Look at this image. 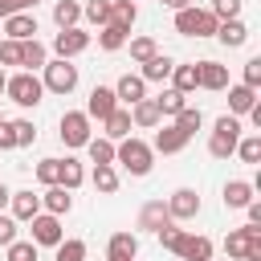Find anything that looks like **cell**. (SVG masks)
Here are the masks:
<instances>
[{
	"mask_svg": "<svg viewBox=\"0 0 261 261\" xmlns=\"http://www.w3.org/2000/svg\"><path fill=\"white\" fill-rule=\"evenodd\" d=\"M151 143H143V139H135V135H126V139H118V147H114V163H122L130 175H147L151 171Z\"/></svg>",
	"mask_w": 261,
	"mask_h": 261,
	"instance_id": "6da1fadb",
	"label": "cell"
},
{
	"mask_svg": "<svg viewBox=\"0 0 261 261\" xmlns=\"http://www.w3.org/2000/svg\"><path fill=\"white\" fill-rule=\"evenodd\" d=\"M237 139H241V118L237 114H220L216 126H212V139H208V155L212 159H228L237 151Z\"/></svg>",
	"mask_w": 261,
	"mask_h": 261,
	"instance_id": "7a4b0ae2",
	"label": "cell"
},
{
	"mask_svg": "<svg viewBox=\"0 0 261 261\" xmlns=\"http://www.w3.org/2000/svg\"><path fill=\"white\" fill-rule=\"evenodd\" d=\"M216 24H220V20H216L208 8H196V4L175 8V33H184V37H212Z\"/></svg>",
	"mask_w": 261,
	"mask_h": 261,
	"instance_id": "3957f363",
	"label": "cell"
},
{
	"mask_svg": "<svg viewBox=\"0 0 261 261\" xmlns=\"http://www.w3.org/2000/svg\"><path fill=\"white\" fill-rule=\"evenodd\" d=\"M41 69H45V77H41L45 90H53V94H73L77 90V65H69V57H53Z\"/></svg>",
	"mask_w": 261,
	"mask_h": 261,
	"instance_id": "277c9868",
	"label": "cell"
},
{
	"mask_svg": "<svg viewBox=\"0 0 261 261\" xmlns=\"http://www.w3.org/2000/svg\"><path fill=\"white\" fill-rule=\"evenodd\" d=\"M4 94L16 102V106H37L41 102V94H45V86H41V77L37 73H29V69H20V73H12L8 82H4Z\"/></svg>",
	"mask_w": 261,
	"mask_h": 261,
	"instance_id": "5b68a950",
	"label": "cell"
},
{
	"mask_svg": "<svg viewBox=\"0 0 261 261\" xmlns=\"http://www.w3.org/2000/svg\"><path fill=\"white\" fill-rule=\"evenodd\" d=\"M94 135H90V114L86 110H65L61 114V143L65 147H86Z\"/></svg>",
	"mask_w": 261,
	"mask_h": 261,
	"instance_id": "8992f818",
	"label": "cell"
},
{
	"mask_svg": "<svg viewBox=\"0 0 261 261\" xmlns=\"http://www.w3.org/2000/svg\"><path fill=\"white\" fill-rule=\"evenodd\" d=\"M29 228H33V245H57L65 232H61V216H53V212H37L33 220H29Z\"/></svg>",
	"mask_w": 261,
	"mask_h": 261,
	"instance_id": "52a82bcc",
	"label": "cell"
},
{
	"mask_svg": "<svg viewBox=\"0 0 261 261\" xmlns=\"http://www.w3.org/2000/svg\"><path fill=\"white\" fill-rule=\"evenodd\" d=\"M171 253L184 257V261H208V257H212V241L200 237V232H179V241H175Z\"/></svg>",
	"mask_w": 261,
	"mask_h": 261,
	"instance_id": "ba28073f",
	"label": "cell"
},
{
	"mask_svg": "<svg viewBox=\"0 0 261 261\" xmlns=\"http://www.w3.org/2000/svg\"><path fill=\"white\" fill-rule=\"evenodd\" d=\"M90 49V33H82L77 24L73 29H61L57 37H53V53L57 57H77V53H86Z\"/></svg>",
	"mask_w": 261,
	"mask_h": 261,
	"instance_id": "9c48e42d",
	"label": "cell"
},
{
	"mask_svg": "<svg viewBox=\"0 0 261 261\" xmlns=\"http://www.w3.org/2000/svg\"><path fill=\"white\" fill-rule=\"evenodd\" d=\"M200 212V196L192 192V188H175L171 196H167V216L171 220H192Z\"/></svg>",
	"mask_w": 261,
	"mask_h": 261,
	"instance_id": "30bf717a",
	"label": "cell"
},
{
	"mask_svg": "<svg viewBox=\"0 0 261 261\" xmlns=\"http://www.w3.org/2000/svg\"><path fill=\"white\" fill-rule=\"evenodd\" d=\"M261 237V224H245V228H232L228 237H224V253L232 257V261H245V253H249V245Z\"/></svg>",
	"mask_w": 261,
	"mask_h": 261,
	"instance_id": "8fae6325",
	"label": "cell"
},
{
	"mask_svg": "<svg viewBox=\"0 0 261 261\" xmlns=\"http://www.w3.org/2000/svg\"><path fill=\"white\" fill-rule=\"evenodd\" d=\"M139 257V237L135 232H114L106 241V261H135Z\"/></svg>",
	"mask_w": 261,
	"mask_h": 261,
	"instance_id": "7c38bea8",
	"label": "cell"
},
{
	"mask_svg": "<svg viewBox=\"0 0 261 261\" xmlns=\"http://www.w3.org/2000/svg\"><path fill=\"white\" fill-rule=\"evenodd\" d=\"M196 77H200V90H224L228 86V65H220V61H196Z\"/></svg>",
	"mask_w": 261,
	"mask_h": 261,
	"instance_id": "4fadbf2b",
	"label": "cell"
},
{
	"mask_svg": "<svg viewBox=\"0 0 261 261\" xmlns=\"http://www.w3.org/2000/svg\"><path fill=\"white\" fill-rule=\"evenodd\" d=\"M114 106H118L114 90H110V86H94V90H90V102H86V114L102 122V118H110V110H114Z\"/></svg>",
	"mask_w": 261,
	"mask_h": 261,
	"instance_id": "5bb4252c",
	"label": "cell"
},
{
	"mask_svg": "<svg viewBox=\"0 0 261 261\" xmlns=\"http://www.w3.org/2000/svg\"><path fill=\"white\" fill-rule=\"evenodd\" d=\"M73 208V192L61 188V184H49L45 196H41V212H53V216H65Z\"/></svg>",
	"mask_w": 261,
	"mask_h": 261,
	"instance_id": "9a60e30c",
	"label": "cell"
},
{
	"mask_svg": "<svg viewBox=\"0 0 261 261\" xmlns=\"http://www.w3.org/2000/svg\"><path fill=\"white\" fill-rule=\"evenodd\" d=\"M212 37H216L220 45H228V49H241V45L249 41V29H245V20H241V16H232V20H220Z\"/></svg>",
	"mask_w": 261,
	"mask_h": 261,
	"instance_id": "2e32d148",
	"label": "cell"
},
{
	"mask_svg": "<svg viewBox=\"0 0 261 261\" xmlns=\"http://www.w3.org/2000/svg\"><path fill=\"white\" fill-rule=\"evenodd\" d=\"M114 98H118L122 106H135L139 98H147V82H143L139 73H122L118 86H114Z\"/></svg>",
	"mask_w": 261,
	"mask_h": 261,
	"instance_id": "e0dca14e",
	"label": "cell"
},
{
	"mask_svg": "<svg viewBox=\"0 0 261 261\" xmlns=\"http://www.w3.org/2000/svg\"><path fill=\"white\" fill-rule=\"evenodd\" d=\"M4 33L12 41H29V37H37V16L33 12H12V16H4Z\"/></svg>",
	"mask_w": 261,
	"mask_h": 261,
	"instance_id": "ac0fdd59",
	"label": "cell"
},
{
	"mask_svg": "<svg viewBox=\"0 0 261 261\" xmlns=\"http://www.w3.org/2000/svg\"><path fill=\"white\" fill-rule=\"evenodd\" d=\"M102 126H106V139H110V143L126 139V135H130V126H135V122H130V106H114V110H110V118H102Z\"/></svg>",
	"mask_w": 261,
	"mask_h": 261,
	"instance_id": "d6986e66",
	"label": "cell"
},
{
	"mask_svg": "<svg viewBox=\"0 0 261 261\" xmlns=\"http://www.w3.org/2000/svg\"><path fill=\"white\" fill-rule=\"evenodd\" d=\"M188 147V135L171 122V126H163V130H155V143H151V151H163V155H175V151H184Z\"/></svg>",
	"mask_w": 261,
	"mask_h": 261,
	"instance_id": "ffe728a7",
	"label": "cell"
},
{
	"mask_svg": "<svg viewBox=\"0 0 261 261\" xmlns=\"http://www.w3.org/2000/svg\"><path fill=\"white\" fill-rule=\"evenodd\" d=\"M8 204H12V220H16V224H20V220L29 224V220L41 212V196H33V192H12Z\"/></svg>",
	"mask_w": 261,
	"mask_h": 261,
	"instance_id": "44dd1931",
	"label": "cell"
},
{
	"mask_svg": "<svg viewBox=\"0 0 261 261\" xmlns=\"http://www.w3.org/2000/svg\"><path fill=\"white\" fill-rule=\"evenodd\" d=\"M167 220H171V216H167V204H163V200H147L143 212H139V228H147V232H159Z\"/></svg>",
	"mask_w": 261,
	"mask_h": 261,
	"instance_id": "7402d4cb",
	"label": "cell"
},
{
	"mask_svg": "<svg viewBox=\"0 0 261 261\" xmlns=\"http://www.w3.org/2000/svg\"><path fill=\"white\" fill-rule=\"evenodd\" d=\"M171 69H175V61H171L167 53H155V57L143 61V73H139V77H143V82H167Z\"/></svg>",
	"mask_w": 261,
	"mask_h": 261,
	"instance_id": "603a6c76",
	"label": "cell"
},
{
	"mask_svg": "<svg viewBox=\"0 0 261 261\" xmlns=\"http://www.w3.org/2000/svg\"><path fill=\"white\" fill-rule=\"evenodd\" d=\"M253 102H257V90H253V86H245V82H241V86H228V114L241 118V114L253 110Z\"/></svg>",
	"mask_w": 261,
	"mask_h": 261,
	"instance_id": "cb8c5ba5",
	"label": "cell"
},
{
	"mask_svg": "<svg viewBox=\"0 0 261 261\" xmlns=\"http://www.w3.org/2000/svg\"><path fill=\"white\" fill-rule=\"evenodd\" d=\"M135 20H139V4L135 0H110V24H118V29H135Z\"/></svg>",
	"mask_w": 261,
	"mask_h": 261,
	"instance_id": "d4e9b609",
	"label": "cell"
},
{
	"mask_svg": "<svg viewBox=\"0 0 261 261\" xmlns=\"http://www.w3.org/2000/svg\"><path fill=\"white\" fill-rule=\"evenodd\" d=\"M49 61V53H45V45L37 41V37H29V41H20V65L33 73V69H41Z\"/></svg>",
	"mask_w": 261,
	"mask_h": 261,
	"instance_id": "484cf974",
	"label": "cell"
},
{
	"mask_svg": "<svg viewBox=\"0 0 261 261\" xmlns=\"http://www.w3.org/2000/svg\"><path fill=\"white\" fill-rule=\"evenodd\" d=\"M90 184H94L102 196H114V192H118V171H114V163H94Z\"/></svg>",
	"mask_w": 261,
	"mask_h": 261,
	"instance_id": "4316f807",
	"label": "cell"
},
{
	"mask_svg": "<svg viewBox=\"0 0 261 261\" xmlns=\"http://www.w3.org/2000/svg\"><path fill=\"white\" fill-rule=\"evenodd\" d=\"M253 200V184L249 179H228L224 184V208H245Z\"/></svg>",
	"mask_w": 261,
	"mask_h": 261,
	"instance_id": "83f0119b",
	"label": "cell"
},
{
	"mask_svg": "<svg viewBox=\"0 0 261 261\" xmlns=\"http://www.w3.org/2000/svg\"><path fill=\"white\" fill-rule=\"evenodd\" d=\"M130 122H135V126H159V106H155V98H139V102L130 106Z\"/></svg>",
	"mask_w": 261,
	"mask_h": 261,
	"instance_id": "f1b7e54d",
	"label": "cell"
},
{
	"mask_svg": "<svg viewBox=\"0 0 261 261\" xmlns=\"http://www.w3.org/2000/svg\"><path fill=\"white\" fill-rule=\"evenodd\" d=\"M53 20H57V29H73L82 20V4L77 0H57L53 4Z\"/></svg>",
	"mask_w": 261,
	"mask_h": 261,
	"instance_id": "f546056e",
	"label": "cell"
},
{
	"mask_svg": "<svg viewBox=\"0 0 261 261\" xmlns=\"http://www.w3.org/2000/svg\"><path fill=\"white\" fill-rule=\"evenodd\" d=\"M184 98H188V94H179V90H163V94L155 98V106H159V118H175V114L188 106Z\"/></svg>",
	"mask_w": 261,
	"mask_h": 261,
	"instance_id": "4dcf8cb0",
	"label": "cell"
},
{
	"mask_svg": "<svg viewBox=\"0 0 261 261\" xmlns=\"http://www.w3.org/2000/svg\"><path fill=\"white\" fill-rule=\"evenodd\" d=\"M82 179H86L82 163L65 155V159H61V175H57V184H61V188H69V192H77V188H82Z\"/></svg>",
	"mask_w": 261,
	"mask_h": 261,
	"instance_id": "1f68e13d",
	"label": "cell"
},
{
	"mask_svg": "<svg viewBox=\"0 0 261 261\" xmlns=\"http://www.w3.org/2000/svg\"><path fill=\"white\" fill-rule=\"evenodd\" d=\"M126 37H130V33H126V29H118V24H102V29H98V45H102L106 53L122 49V45H126Z\"/></svg>",
	"mask_w": 261,
	"mask_h": 261,
	"instance_id": "d6a6232c",
	"label": "cell"
},
{
	"mask_svg": "<svg viewBox=\"0 0 261 261\" xmlns=\"http://www.w3.org/2000/svg\"><path fill=\"white\" fill-rule=\"evenodd\" d=\"M200 86V77H196V65H175L171 69V90H179V94H192Z\"/></svg>",
	"mask_w": 261,
	"mask_h": 261,
	"instance_id": "836d02e7",
	"label": "cell"
},
{
	"mask_svg": "<svg viewBox=\"0 0 261 261\" xmlns=\"http://www.w3.org/2000/svg\"><path fill=\"white\" fill-rule=\"evenodd\" d=\"M53 249H57V257H53V261H86V241H77V237H69V241L61 237Z\"/></svg>",
	"mask_w": 261,
	"mask_h": 261,
	"instance_id": "e575fe53",
	"label": "cell"
},
{
	"mask_svg": "<svg viewBox=\"0 0 261 261\" xmlns=\"http://www.w3.org/2000/svg\"><path fill=\"white\" fill-rule=\"evenodd\" d=\"M86 151H90V163H114V143H110L106 135H102V139H90Z\"/></svg>",
	"mask_w": 261,
	"mask_h": 261,
	"instance_id": "d590c367",
	"label": "cell"
},
{
	"mask_svg": "<svg viewBox=\"0 0 261 261\" xmlns=\"http://www.w3.org/2000/svg\"><path fill=\"white\" fill-rule=\"evenodd\" d=\"M241 163H261V135H249V139H237V151Z\"/></svg>",
	"mask_w": 261,
	"mask_h": 261,
	"instance_id": "8d00e7d4",
	"label": "cell"
},
{
	"mask_svg": "<svg viewBox=\"0 0 261 261\" xmlns=\"http://www.w3.org/2000/svg\"><path fill=\"white\" fill-rule=\"evenodd\" d=\"M175 126H179V130H184V135L192 139V135H196V130L204 126V114H200V110H192V106H184V110L175 114Z\"/></svg>",
	"mask_w": 261,
	"mask_h": 261,
	"instance_id": "74e56055",
	"label": "cell"
},
{
	"mask_svg": "<svg viewBox=\"0 0 261 261\" xmlns=\"http://www.w3.org/2000/svg\"><path fill=\"white\" fill-rule=\"evenodd\" d=\"M159 53V45H155V37H130V57L143 65L147 57H155Z\"/></svg>",
	"mask_w": 261,
	"mask_h": 261,
	"instance_id": "f35d334b",
	"label": "cell"
},
{
	"mask_svg": "<svg viewBox=\"0 0 261 261\" xmlns=\"http://www.w3.org/2000/svg\"><path fill=\"white\" fill-rule=\"evenodd\" d=\"M82 12H86V20H90V24H98V29H102V24H110V0H90Z\"/></svg>",
	"mask_w": 261,
	"mask_h": 261,
	"instance_id": "ab89813d",
	"label": "cell"
},
{
	"mask_svg": "<svg viewBox=\"0 0 261 261\" xmlns=\"http://www.w3.org/2000/svg\"><path fill=\"white\" fill-rule=\"evenodd\" d=\"M12 139H16V147H29V143H37V126L29 118H16L12 122Z\"/></svg>",
	"mask_w": 261,
	"mask_h": 261,
	"instance_id": "60d3db41",
	"label": "cell"
},
{
	"mask_svg": "<svg viewBox=\"0 0 261 261\" xmlns=\"http://www.w3.org/2000/svg\"><path fill=\"white\" fill-rule=\"evenodd\" d=\"M4 249H8V261H37V245L33 241H12Z\"/></svg>",
	"mask_w": 261,
	"mask_h": 261,
	"instance_id": "b9f144b4",
	"label": "cell"
},
{
	"mask_svg": "<svg viewBox=\"0 0 261 261\" xmlns=\"http://www.w3.org/2000/svg\"><path fill=\"white\" fill-rule=\"evenodd\" d=\"M57 175H61V159H41L37 163V179L49 188V184H57Z\"/></svg>",
	"mask_w": 261,
	"mask_h": 261,
	"instance_id": "7bdbcfd3",
	"label": "cell"
},
{
	"mask_svg": "<svg viewBox=\"0 0 261 261\" xmlns=\"http://www.w3.org/2000/svg\"><path fill=\"white\" fill-rule=\"evenodd\" d=\"M216 20H232V16H241V0H212V8H208Z\"/></svg>",
	"mask_w": 261,
	"mask_h": 261,
	"instance_id": "ee69618b",
	"label": "cell"
},
{
	"mask_svg": "<svg viewBox=\"0 0 261 261\" xmlns=\"http://www.w3.org/2000/svg\"><path fill=\"white\" fill-rule=\"evenodd\" d=\"M0 65H20V41H12V37L0 41Z\"/></svg>",
	"mask_w": 261,
	"mask_h": 261,
	"instance_id": "f6af8a7d",
	"label": "cell"
},
{
	"mask_svg": "<svg viewBox=\"0 0 261 261\" xmlns=\"http://www.w3.org/2000/svg\"><path fill=\"white\" fill-rule=\"evenodd\" d=\"M245 86H253V90L261 86V57H249L245 61Z\"/></svg>",
	"mask_w": 261,
	"mask_h": 261,
	"instance_id": "bcb514c9",
	"label": "cell"
},
{
	"mask_svg": "<svg viewBox=\"0 0 261 261\" xmlns=\"http://www.w3.org/2000/svg\"><path fill=\"white\" fill-rule=\"evenodd\" d=\"M37 8V0H0V16H12V12H29Z\"/></svg>",
	"mask_w": 261,
	"mask_h": 261,
	"instance_id": "7dc6e473",
	"label": "cell"
},
{
	"mask_svg": "<svg viewBox=\"0 0 261 261\" xmlns=\"http://www.w3.org/2000/svg\"><path fill=\"white\" fill-rule=\"evenodd\" d=\"M12 241H16V220L0 212V245H12Z\"/></svg>",
	"mask_w": 261,
	"mask_h": 261,
	"instance_id": "c3c4849f",
	"label": "cell"
},
{
	"mask_svg": "<svg viewBox=\"0 0 261 261\" xmlns=\"http://www.w3.org/2000/svg\"><path fill=\"white\" fill-rule=\"evenodd\" d=\"M12 147H16V139H12V122L0 118V151H12Z\"/></svg>",
	"mask_w": 261,
	"mask_h": 261,
	"instance_id": "681fc988",
	"label": "cell"
},
{
	"mask_svg": "<svg viewBox=\"0 0 261 261\" xmlns=\"http://www.w3.org/2000/svg\"><path fill=\"white\" fill-rule=\"evenodd\" d=\"M249 122H253V126H261V102H253V110H249Z\"/></svg>",
	"mask_w": 261,
	"mask_h": 261,
	"instance_id": "f907efd6",
	"label": "cell"
},
{
	"mask_svg": "<svg viewBox=\"0 0 261 261\" xmlns=\"http://www.w3.org/2000/svg\"><path fill=\"white\" fill-rule=\"evenodd\" d=\"M163 8H188V4H196V0H159Z\"/></svg>",
	"mask_w": 261,
	"mask_h": 261,
	"instance_id": "816d5d0a",
	"label": "cell"
},
{
	"mask_svg": "<svg viewBox=\"0 0 261 261\" xmlns=\"http://www.w3.org/2000/svg\"><path fill=\"white\" fill-rule=\"evenodd\" d=\"M8 196H12V192H8L4 184H0V212H4V204H8Z\"/></svg>",
	"mask_w": 261,
	"mask_h": 261,
	"instance_id": "f5cc1de1",
	"label": "cell"
},
{
	"mask_svg": "<svg viewBox=\"0 0 261 261\" xmlns=\"http://www.w3.org/2000/svg\"><path fill=\"white\" fill-rule=\"evenodd\" d=\"M4 82H8V73H4V65H0V94H4Z\"/></svg>",
	"mask_w": 261,
	"mask_h": 261,
	"instance_id": "db71d44e",
	"label": "cell"
},
{
	"mask_svg": "<svg viewBox=\"0 0 261 261\" xmlns=\"http://www.w3.org/2000/svg\"><path fill=\"white\" fill-rule=\"evenodd\" d=\"M208 261H212V257H208Z\"/></svg>",
	"mask_w": 261,
	"mask_h": 261,
	"instance_id": "11a10c76",
	"label": "cell"
},
{
	"mask_svg": "<svg viewBox=\"0 0 261 261\" xmlns=\"http://www.w3.org/2000/svg\"><path fill=\"white\" fill-rule=\"evenodd\" d=\"M0 118H4V114H0Z\"/></svg>",
	"mask_w": 261,
	"mask_h": 261,
	"instance_id": "9f6ffc18",
	"label": "cell"
}]
</instances>
